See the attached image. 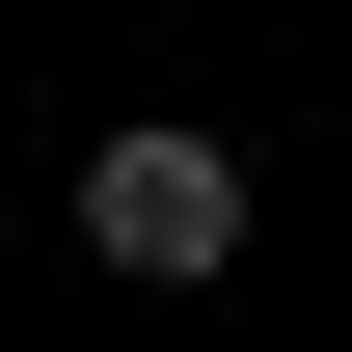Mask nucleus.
I'll return each mask as SVG.
<instances>
[{"instance_id":"nucleus-1","label":"nucleus","mask_w":352,"mask_h":352,"mask_svg":"<svg viewBox=\"0 0 352 352\" xmlns=\"http://www.w3.org/2000/svg\"><path fill=\"white\" fill-rule=\"evenodd\" d=\"M54 244L135 271V298H217V271H244V163L190 109H135V135H82V217H54Z\"/></svg>"}]
</instances>
